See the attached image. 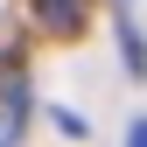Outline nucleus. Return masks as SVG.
I'll list each match as a JSON object with an SVG mask.
<instances>
[{
    "instance_id": "f03ea898",
    "label": "nucleus",
    "mask_w": 147,
    "mask_h": 147,
    "mask_svg": "<svg viewBox=\"0 0 147 147\" xmlns=\"http://www.w3.org/2000/svg\"><path fill=\"white\" fill-rule=\"evenodd\" d=\"M28 112V91H14L7 84V105H0V147H14V119Z\"/></svg>"
},
{
    "instance_id": "f257e3e1",
    "label": "nucleus",
    "mask_w": 147,
    "mask_h": 147,
    "mask_svg": "<svg viewBox=\"0 0 147 147\" xmlns=\"http://www.w3.org/2000/svg\"><path fill=\"white\" fill-rule=\"evenodd\" d=\"M77 14H84V0H35V21H42V28H77Z\"/></svg>"
},
{
    "instance_id": "7ed1b4c3",
    "label": "nucleus",
    "mask_w": 147,
    "mask_h": 147,
    "mask_svg": "<svg viewBox=\"0 0 147 147\" xmlns=\"http://www.w3.org/2000/svg\"><path fill=\"white\" fill-rule=\"evenodd\" d=\"M126 147H147V119H133V133H126Z\"/></svg>"
}]
</instances>
